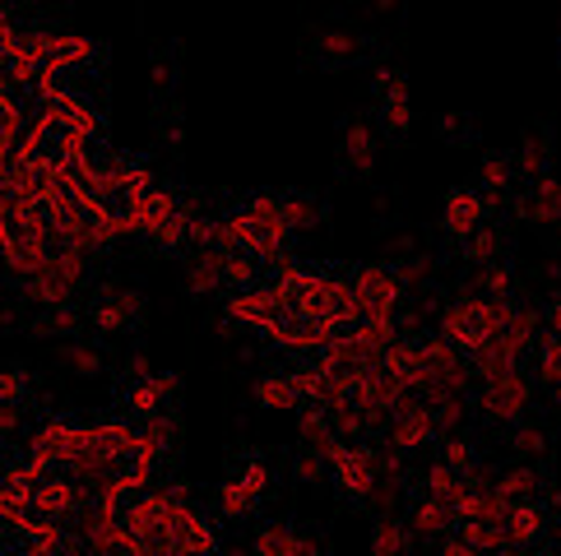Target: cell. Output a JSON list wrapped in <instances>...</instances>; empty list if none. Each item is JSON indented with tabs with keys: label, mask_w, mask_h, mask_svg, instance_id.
Segmentation results:
<instances>
[{
	"label": "cell",
	"mask_w": 561,
	"mask_h": 556,
	"mask_svg": "<svg viewBox=\"0 0 561 556\" xmlns=\"http://www.w3.org/2000/svg\"><path fill=\"white\" fill-rule=\"evenodd\" d=\"M311 66H320V70H344V66H353L357 56H363V37H357L353 28H320L316 37H311Z\"/></svg>",
	"instance_id": "obj_16"
},
{
	"label": "cell",
	"mask_w": 561,
	"mask_h": 556,
	"mask_svg": "<svg viewBox=\"0 0 561 556\" xmlns=\"http://www.w3.org/2000/svg\"><path fill=\"white\" fill-rule=\"evenodd\" d=\"M552 529H557V520H552V506H548V501H519V506H511V514H506V543H511L515 552L543 547V543L552 538Z\"/></svg>",
	"instance_id": "obj_13"
},
{
	"label": "cell",
	"mask_w": 561,
	"mask_h": 556,
	"mask_svg": "<svg viewBox=\"0 0 561 556\" xmlns=\"http://www.w3.org/2000/svg\"><path fill=\"white\" fill-rule=\"evenodd\" d=\"M251 556H320V543L307 538L302 529L274 520V524H260V529H255Z\"/></svg>",
	"instance_id": "obj_15"
},
{
	"label": "cell",
	"mask_w": 561,
	"mask_h": 556,
	"mask_svg": "<svg viewBox=\"0 0 561 556\" xmlns=\"http://www.w3.org/2000/svg\"><path fill=\"white\" fill-rule=\"evenodd\" d=\"M139 321H145V297L135 288H116V283H103L89 292L84 302V325H93L103 339H122L130 334Z\"/></svg>",
	"instance_id": "obj_4"
},
{
	"label": "cell",
	"mask_w": 561,
	"mask_h": 556,
	"mask_svg": "<svg viewBox=\"0 0 561 556\" xmlns=\"http://www.w3.org/2000/svg\"><path fill=\"white\" fill-rule=\"evenodd\" d=\"M176 51H149V93H153V107L163 112V107H172L176 103Z\"/></svg>",
	"instance_id": "obj_28"
},
{
	"label": "cell",
	"mask_w": 561,
	"mask_h": 556,
	"mask_svg": "<svg viewBox=\"0 0 561 556\" xmlns=\"http://www.w3.org/2000/svg\"><path fill=\"white\" fill-rule=\"evenodd\" d=\"M33 375L24 367H0V404H33Z\"/></svg>",
	"instance_id": "obj_39"
},
{
	"label": "cell",
	"mask_w": 561,
	"mask_h": 556,
	"mask_svg": "<svg viewBox=\"0 0 561 556\" xmlns=\"http://www.w3.org/2000/svg\"><path fill=\"white\" fill-rule=\"evenodd\" d=\"M492 200H483L473 186H459L450 190L446 200H440V236H450V242L459 246L465 236H473L483 223H492Z\"/></svg>",
	"instance_id": "obj_10"
},
{
	"label": "cell",
	"mask_w": 561,
	"mask_h": 556,
	"mask_svg": "<svg viewBox=\"0 0 561 556\" xmlns=\"http://www.w3.org/2000/svg\"><path fill=\"white\" fill-rule=\"evenodd\" d=\"M436 441V422H432V408L409 394L404 404H399L390 417H386V445L399 450V454H417Z\"/></svg>",
	"instance_id": "obj_8"
},
{
	"label": "cell",
	"mask_w": 561,
	"mask_h": 556,
	"mask_svg": "<svg viewBox=\"0 0 561 556\" xmlns=\"http://www.w3.org/2000/svg\"><path fill=\"white\" fill-rule=\"evenodd\" d=\"M529 399H534V385H529V375L519 371V367H515V371L483 375V394H478V404H483L488 422H501V427L525 422Z\"/></svg>",
	"instance_id": "obj_6"
},
{
	"label": "cell",
	"mask_w": 561,
	"mask_h": 556,
	"mask_svg": "<svg viewBox=\"0 0 561 556\" xmlns=\"http://www.w3.org/2000/svg\"><path fill=\"white\" fill-rule=\"evenodd\" d=\"M0 255H5V269L24 283V278L47 269L51 255V232L43 218H33L24 209H14L10 200H0Z\"/></svg>",
	"instance_id": "obj_1"
},
{
	"label": "cell",
	"mask_w": 561,
	"mask_h": 556,
	"mask_svg": "<svg viewBox=\"0 0 561 556\" xmlns=\"http://www.w3.org/2000/svg\"><path fill=\"white\" fill-rule=\"evenodd\" d=\"M511 163H515V182H519V176H525L529 186L543 182L548 163H552V139L548 135H525V139H519V153L511 158Z\"/></svg>",
	"instance_id": "obj_27"
},
{
	"label": "cell",
	"mask_w": 561,
	"mask_h": 556,
	"mask_svg": "<svg viewBox=\"0 0 561 556\" xmlns=\"http://www.w3.org/2000/svg\"><path fill=\"white\" fill-rule=\"evenodd\" d=\"M288 473H293V483L297 487H325L330 483V468H325V454H316V450H297L293 454V464H288Z\"/></svg>",
	"instance_id": "obj_35"
},
{
	"label": "cell",
	"mask_w": 561,
	"mask_h": 556,
	"mask_svg": "<svg viewBox=\"0 0 561 556\" xmlns=\"http://www.w3.org/2000/svg\"><path fill=\"white\" fill-rule=\"evenodd\" d=\"M436 556H483L478 547H469L459 533H450V538H440V547H436Z\"/></svg>",
	"instance_id": "obj_42"
},
{
	"label": "cell",
	"mask_w": 561,
	"mask_h": 556,
	"mask_svg": "<svg viewBox=\"0 0 561 556\" xmlns=\"http://www.w3.org/2000/svg\"><path fill=\"white\" fill-rule=\"evenodd\" d=\"M552 399H557V408H561V381H557V385H552Z\"/></svg>",
	"instance_id": "obj_45"
},
{
	"label": "cell",
	"mask_w": 561,
	"mask_h": 556,
	"mask_svg": "<svg viewBox=\"0 0 561 556\" xmlns=\"http://www.w3.org/2000/svg\"><path fill=\"white\" fill-rule=\"evenodd\" d=\"M473 292L488 297V302H515V269L506 260L473 269Z\"/></svg>",
	"instance_id": "obj_30"
},
{
	"label": "cell",
	"mask_w": 561,
	"mask_h": 556,
	"mask_svg": "<svg viewBox=\"0 0 561 556\" xmlns=\"http://www.w3.org/2000/svg\"><path fill=\"white\" fill-rule=\"evenodd\" d=\"M56 357H61V367L70 371V375H79V381H98V375L107 371V357H103V348L98 344H89V339H61V348H56Z\"/></svg>",
	"instance_id": "obj_21"
},
{
	"label": "cell",
	"mask_w": 561,
	"mask_h": 556,
	"mask_svg": "<svg viewBox=\"0 0 561 556\" xmlns=\"http://www.w3.org/2000/svg\"><path fill=\"white\" fill-rule=\"evenodd\" d=\"M492 491H496L506 506L538 501V491H543V473H538L534 464H515V468H506V473H501V478L492 483Z\"/></svg>",
	"instance_id": "obj_24"
},
{
	"label": "cell",
	"mask_w": 561,
	"mask_h": 556,
	"mask_svg": "<svg viewBox=\"0 0 561 556\" xmlns=\"http://www.w3.org/2000/svg\"><path fill=\"white\" fill-rule=\"evenodd\" d=\"M432 130H436L440 144H450V149H459V144H473V139H478V130H473V121H469L465 112H440Z\"/></svg>",
	"instance_id": "obj_37"
},
{
	"label": "cell",
	"mask_w": 561,
	"mask_h": 556,
	"mask_svg": "<svg viewBox=\"0 0 561 556\" xmlns=\"http://www.w3.org/2000/svg\"><path fill=\"white\" fill-rule=\"evenodd\" d=\"M455 506L450 501H436V496H417L413 510H409V533L413 538H450L455 533Z\"/></svg>",
	"instance_id": "obj_19"
},
{
	"label": "cell",
	"mask_w": 561,
	"mask_h": 556,
	"mask_svg": "<svg viewBox=\"0 0 561 556\" xmlns=\"http://www.w3.org/2000/svg\"><path fill=\"white\" fill-rule=\"evenodd\" d=\"M237 483H242L251 496H255V506H265L270 496H274V468L265 460H247L242 473H237Z\"/></svg>",
	"instance_id": "obj_38"
},
{
	"label": "cell",
	"mask_w": 561,
	"mask_h": 556,
	"mask_svg": "<svg viewBox=\"0 0 561 556\" xmlns=\"http://www.w3.org/2000/svg\"><path fill=\"white\" fill-rule=\"evenodd\" d=\"M371 93H376V130H386L390 139H404L413 130V97L399 70L371 66Z\"/></svg>",
	"instance_id": "obj_7"
},
{
	"label": "cell",
	"mask_w": 561,
	"mask_h": 556,
	"mask_svg": "<svg viewBox=\"0 0 561 556\" xmlns=\"http://www.w3.org/2000/svg\"><path fill=\"white\" fill-rule=\"evenodd\" d=\"M440 464L455 468L459 478L478 473V450H473L469 436H459V431H446V436H440Z\"/></svg>",
	"instance_id": "obj_33"
},
{
	"label": "cell",
	"mask_w": 561,
	"mask_h": 556,
	"mask_svg": "<svg viewBox=\"0 0 561 556\" xmlns=\"http://www.w3.org/2000/svg\"><path fill=\"white\" fill-rule=\"evenodd\" d=\"M339 163H344L348 176H376V167H380V139L363 112H353L344 121V135H339Z\"/></svg>",
	"instance_id": "obj_11"
},
{
	"label": "cell",
	"mask_w": 561,
	"mask_h": 556,
	"mask_svg": "<svg viewBox=\"0 0 561 556\" xmlns=\"http://www.w3.org/2000/svg\"><path fill=\"white\" fill-rule=\"evenodd\" d=\"M371 556H413V533L399 514H376L371 524V543H367Z\"/></svg>",
	"instance_id": "obj_23"
},
{
	"label": "cell",
	"mask_w": 561,
	"mask_h": 556,
	"mask_svg": "<svg viewBox=\"0 0 561 556\" xmlns=\"http://www.w3.org/2000/svg\"><path fill=\"white\" fill-rule=\"evenodd\" d=\"M172 394H176V375L153 371L149 381L122 385V390H116V399H122L126 413H135V417H145V422H149V417H158V413L172 408Z\"/></svg>",
	"instance_id": "obj_14"
},
{
	"label": "cell",
	"mask_w": 561,
	"mask_h": 556,
	"mask_svg": "<svg viewBox=\"0 0 561 556\" xmlns=\"http://www.w3.org/2000/svg\"><path fill=\"white\" fill-rule=\"evenodd\" d=\"M506 445H511V454H519V464H529V460H543L548 445H552V436L525 417V422H515L506 431Z\"/></svg>",
	"instance_id": "obj_32"
},
{
	"label": "cell",
	"mask_w": 561,
	"mask_h": 556,
	"mask_svg": "<svg viewBox=\"0 0 561 556\" xmlns=\"http://www.w3.org/2000/svg\"><path fill=\"white\" fill-rule=\"evenodd\" d=\"M186 292L191 297L224 292V278H218V251H195L186 260Z\"/></svg>",
	"instance_id": "obj_29"
},
{
	"label": "cell",
	"mask_w": 561,
	"mask_h": 556,
	"mask_svg": "<svg viewBox=\"0 0 561 556\" xmlns=\"http://www.w3.org/2000/svg\"><path fill=\"white\" fill-rule=\"evenodd\" d=\"M515 218L538 223V228H561V182H557V176H543V182L529 186V195H519Z\"/></svg>",
	"instance_id": "obj_17"
},
{
	"label": "cell",
	"mask_w": 561,
	"mask_h": 556,
	"mask_svg": "<svg viewBox=\"0 0 561 556\" xmlns=\"http://www.w3.org/2000/svg\"><path fill=\"white\" fill-rule=\"evenodd\" d=\"M218 278H224V292L228 297H242V292H255V288H265V265L251 260L247 251H218Z\"/></svg>",
	"instance_id": "obj_18"
},
{
	"label": "cell",
	"mask_w": 561,
	"mask_h": 556,
	"mask_svg": "<svg viewBox=\"0 0 561 556\" xmlns=\"http://www.w3.org/2000/svg\"><path fill=\"white\" fill-rule=\"evenodd\" d=\"M459 487H465V478H459L455 468H446V464H427L423 468V496H436V501H450L455 506V496H459Z\"/></svg>",
	"instance_id": "obj_36"
},
{
	"label": "cell",
	"mask_w": 561,
	"mask_h": 556,
	"mask_svg": "<svg viewBox=\"0 0 561 556\" xmlns=\"http://www.w3.org/2000/svg\"><path fill=\"white\" fill-rule=\"evenodd\" d=\"M548 334H557V339H561V297L548 306Z\"/></svg>",
	"instance_id": "obj_43"
},
{
	"label": "cell",
	"mask_w": 561,
	"mask_h": 556,
	"mask_svg": "<svg viewBox=\"0 0 561 556\" xmlns=\"http://www.w3.org/2000/svg\"><path fill=\"white\" fill-rule=\"evenodd\" d=\"M278 218H284L288 232H311L325 223V209H320L311 195H278Z\"/></svg>",
	"instance_id": "obj_31"
},
{
	"label": "cell",
	"mask_w": 561,
	"mask_h": 556,
	"mask_svg": "<svg viewBox=\"0 0 561 556\" xmlns=\"http://www.w3.org/2000/svg\"><path fill=\"white\" fill-rule=\"evenodd\" d=\"M501 251H506V232H501L496 223H483L473 236H465L459 242V260H465L469 269H483V265H496Z\"/></svg>",
	"instance_id": "obj_25"
},
{
	"label": "cell",
	"mask_w": 561,
	"mask_h": 556,
	"mask_svg": "<svg viewBox=\"0 0 561 556\" xmlns=\"http://www.w3.org/2000/svg\"><path fill=\"white\" fill-rule=\"evenodd\" d=\"M10 325H19V311L14 306H0V329H10Z\"/></svg>",
	"instance_id": "obj_44"
},
{
	"label": "cell",
	"mask_w": 561,
	"mask_h": 556,
	"mask_svg": "<svg viewBox=\"0 0 561 556\" xmlns=\"http://www.w3.org/2000/svg\"><path fill=\"white\" fill-rule=\"evenodd\" d=\"M79 325H84V302H66V306L28 315L24 334H33V339H75Z\"/></svg>",
	"instance_id": "obj_20"
},
{
	"label": "cell",
	"mask_w": 561,
	"mask_h": 556,
	"mask_svg": "<svg viewBox=\"0 0 561 556\" xmlns=\"http://www.w3.org/2000/svg\"><path fill=\"white\" fill-rule=\"evenodd\" d=\"M122 375H126V385H135V381H149V375H153V362H149V352H145V348L126 352V362H122Z\"/></svg>",
	"instance_id": "obj_40"
},
{
	"label": "cell",
	"mask_w": 561,
	"mask_h": 556,
	"mask_svg": "<svg viewBox=\"0 0 561 556\" xmlns=\"http://www.w3.org/2000/svg\"><path fill=\"white\" fill-rule=\"evenodd\" d=\"M24 413H28V404H0V441L19 436V427H24Z\"/></svg>",
	"instance_id": "obj_41"
},
{
	"label": "cell",
	"mask_w": 561,
	"mask_h": 556,
	"mask_svg": "<svg viewBox=\"0 0 561 556\" xmlns=\"http://www.w3.org/2000/svg\"><path fill=\"white\" fill-rule=\"evenodd\" d=\"M348 292H353V315H357V325H363V321H390V315L399 311V297H404L394 269H386V265L357 269V274L348 278Z\"/></svg>",
	"instance_id": "obj_5"
},
{
	"label": "cell",
	"mask_w": 561,
	"mask_h": 556,
	"mask_svg": "<svg viewBox=\"0 0 561 556\" xmlns=\"http://www.w3.org/2000/svg\"><path fill=\"white\" fill-rule=\"evenodd\" d=\"M172 547L176 556H218V533L191 501H182L176 487H172Z\"/></svg>",
	"instance_id": "obj_12"
},
{
	"label": "cell",
	"mask_w": 561,
	"mask_h": 556,
	"mask_svg": "<svg viewBox=\"0 0 561 556\" xmlns=\"http://www.w3.org/2000/svg\"><path fill=\"white\" fill-rule=\"evenodd\" d=\"M483 200H506V195L515 190V163L511 153H488L483 163H478V186H473Z\"/></svg>",
	"instance_id": "obj_22"
},
{
	"label": "cell",
	"mask_w": 561,
	"mask_h": 556,
	"mask_svg": "<svg viewBox=\"0 0 561 556\" xmlns=\"http://www.w3.org/2000/svg\"><path fill=\"white\" fill-rule=\"evenodd\" d=\"M214 506H218V514H224V520H247V514L260 510V506H255V496H251L242 483H237V478H228L224 487H218Z\"/></svg>",
	"instance_id": "obj_34"
},
{
	"label": "cell",
	"mask_w": 561,
	"mask_h": 556,
	"mask_svg": "<svg viewBox=\"0 0 561 556\" xmlns=\"http://www.w3.org/2000/svg\"><path fill=\"white\" fill-rule=\"evenodd\" d=\"M325 454V468H330V487L339 491V501L348 506H371V491H376V450L363 441H334Z\"/></svg>",
	"instance_id": "obj_3"
},
{
	"label": "cell",
	"mask_w": 561,
	"mask_h": 556,
	"mask_svg": "<svg viewBox=\"0 0 561 556\" xmlns=\"http://www.w3.org/2000/svg\"><path fill=\"white\" fill-rule=\"evenodd\" d=\"M501 306L506 302H488V297H455V302L440 311V339H446L455 352H465V357H478L488 344H492V334L501 325Z\"/></svg>",
	"instance_id": "obj_2"
},
{
	"label": "cell",
	"mask_w": 561,
	"mask_h": 556,
	"mask_svg": "<svg viewBox=\"0 0 561 556\" xmlns=\"http://www.w3.org/2000/svg\"><path fill=\"white\" fill-rule=\"evenodd\" d=\"M251 399H255V408H302L307 404L302 390L293 381V371L288 375H255Z\"/></svg>",
	"instance_id": "obj_26"
},
{
	"label": "cell",
	"mask_w": 561,
	"mask_h": 556,
	"mask_svg": "<svg viewBox=\"0 0 561 556\" xmlns=\"http://www.w3.org/2000/svg\"><path fill=\"white\" fill-rule=\"evenodd\" d=\"M79 441H84V427H79V422H70V417H47V422L28 436V464H37V468H66L75 460Z\"/></svg>",
	"instance_id": "obj_9"
}]
</instances>
